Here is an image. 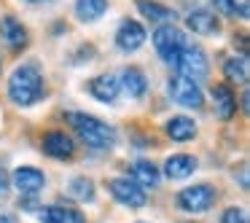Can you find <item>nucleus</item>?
<instances>
[{
    "label": "nucleus",
    "instance_id": "19",
    "mask_svg": "<svg viewBox=\"0 0 250 223\" xmlns=\"http://www.w3.org/2000/svg\"><path fill=\"white\" fill-rule=\"evenodd\" d=\"M164 132H167L175 142H188L196 137V124L188 116H172V119L164 124Z\"/></svg>",
    "mask_w": 250,
    "mask_h": 223
},
{
    "label": "nucleus",
    "instance_id": "14",
    "mask_svg": "<svg viewBox=\"0 0 250 223\" xmlns=\"http://www.w3.org/2000/svg\"><path fill=\"white\" fill-rule=\"evenodd\" d=\"M119 89H121L119 78L110 76V73H103V76H97V78L89 81V92H92V97L100 100V102H108V105L119 97Z\"/></svg>",
    "mask_w": 250,
    "mask_h": 223
},
{
    "label": "nucleus",
    "instance_id": "26",
    "mask_svg": "<svg viewBox=\"0 0 250 223\" xmlns=\"http://www.w3.org/2000/svg\"><path fill=\"white\" fill-rule=\"evenodd\" d=\"M0 223H17L14 215H6V212H0Z\"/></svg>",
    "mask_w": 250,
    "mask_h": 223
},
{
    "label": "nucleus",
    "instance_id": "10",
    "mask_svg": "<svg viewBox=\"0 0 250 223\" xmlns=\"http://www.w3.org/2000/svg\"><path fill=\"white\" fill-rule=\"evenodd\" d=\"M11 183L17 185L19 191H22V196H35L38 191H43L46 175L41 172L38 167H19L17 172H14Z\"/></svg>",
    "mask_w": 250,
    "mask_h": 223
},
{
    "label": "nucleus",
    "instance_id": "17",
    "mask_svg": "<svg viewBox=\"0 0 250 223\" xmlns=\"http://www.w3.org/2000/svg\"><path fill=\"white\" fill-rule=\"evenodd\" d=\"M194 169H196V159L188 156V153H175V156H169L167 162H164V175H167L169 180H183V178H188Z\"/></svg>",
    "mask_w": 250,
    "mask_h": 223
},
{
    "label": "nucleus",
    "instance_id": "23",
    "mask_svg": "<svg viewBox=\"0 0 250 223\" xmlns=\"http://www.w3.org/2000/svg\"><path fill=\"white\" fill-rule=\"evenodd\" d=\"M67 194L78 202H94V183L89 178H73L70 185H67Z\"/></svg>",
    "mask_w": 250,
    "mask_h": 223
},
{
    "label": "nucleus",
    "instance_id": "25",
    "mask_svg": "<svg viewBox=\"0 0 250 223\" xmlns=\"http://www.w3.org/2000/svg\"><path fill=\"white\" fill-rule=\"evenodd\" d=\"M8 183H11V180H8V175L3 172V167H0V194H6L8 191Z\"/></svg>",
    "mask_w": 250,
    "mask_h": 223
},
{
    "label": "nucleus",
    "instance_id": "6",
    "mask_svg": "<svg viewBox=\"0 0 250 223\" xmlns=\"http://www.w3.org/2000/svg\"><path fill=\"white\" fill-rule=\"evenodd\" d=\"M186 43H188V41H186L183 30H178L175 24H162V27L153 33V46H156L159 57H162L167 65L172 62V57L178 54Z\"/></svg>",
    "mask_w": 250,
    "mask_h": 223
},
{
    "label": "nucleus",
    "instance_id": "16",
    "mask_svg": "<svg viewBox=\"0 0 250 223\" xmlns=\"http://www.w3.org/2000/svg\"><path fill=\"white\" fill-rule=\"evenodd\" d=\"M41 223H86L83 215L73 207H62V204H49L38 210Z\"/></svg>",
    "mask_w": 250,
    "mask_h": 223
},
{
    "label": "nucleus",
    "instance_id": "3",
    "mask_svg": "<svg viewBox=\"0 0 250 223\" xmlns=\"http://www.w3.org/2000/svg\"><path fill=\"white\" fill-rule=\"evenodd\" d=\"M169 65L178 70V76L191 78V81H196V83H199L202 78L210 73V60H207L205 49H202V46H196V43H186L183 49L172 57V62H169Z\"/></svg>",
    "mask_w": 250,
    "mask_h": 223
},
{
    "label": "nucleus",
    "instance_id": "27",
    "mask_svg": "<svg viewBox=\"0 0 250 223\" xmlns=\"http://www.w3.org/2000/svg\"><path fill=\"white\" fill-rule=\"evenodd\" d=\"M27 3H49V0H27Z\"/></svg>",
    "mask_w": 250,
    "mask_h": 223
},
{
    "label": "nucleus",
    "instance_id": "18",
    "mask_svg": "<svg viewBox=\"0 0 250 223\" xmlns=\"http://www.w3.org/2000/svg\"><path fill=\"white\" fill-rule=\"evenodd\" d=\"M135 6H137V11H140L146 19H151V22L172 24L175 19H178V14H175L172 8L162 6V3H156V0H135Z\"/></svg>",
    "mask_w": 250,
    "mask_h": 223
},
{
    "label": "nucleus",
    "instance_id": "15",
    "mask_svg": "<svg viewBox=\"0 0 250 223\" xmlns=\"http://www.w3.org/2000/svg\"><path fill=\"white\" fill-rule=\"evenodd\" d=\"M119 86H124V92L129 94L132 100H140L143 94L148 92V78H146V73H143L140 67L129 65V67H124V73H121Z\"/></svg>",
    "mask_w": 250,
    "mask_h": 223
},
{
    "label": "nucleus",
    "instance_id": "12",
    "mask_svg": "<svg viewBox=\"0 0 250 223\" xmlns=\"http://www.w3.org/2000/svg\"><path fill=\"white\" fill-rule=\"evenodd\" d=\"M210 94H212L215 116L221 121H229L234 113H237V97H234V92L229 89V83H215V86L210 89Z\"/></svg>",
    "mask_w": 250,
    "mask_h": 223
},
{
    "label": "nucleus",
    "instance_id": "1",
    "mask_svg": "<svg viewBox=\"0 0 250 223\" xmlns=\"http://www.w3.org/2000/svg\"><path fill=\"white\" fill-rule=\"evenodd\" d=\"M65 124L73 126V132H76L89 148H94V151H110V148L116 145V140H119V135H116L113 126L105 124V121L97 119V116L78 113V110H67Z\"/></svg>",
    "mask_w": 250,
    "mask_h": 223
},
{
    "label": "nucleus",
    "instance_id": "9",
    "mask_svg": "<svg viewBox=\"0 0 250 223\" xmlns=\"http://www.w3.org/2000/svg\"><path fill=\"white\" fill-rule=\"evenodd\" d=\"M41 148H43V153L51 159H70L73 153H76V140L62 129H51L43 135Z\"/></svg>",
    "mask_w": 250,
    "mask_h": 223
},
{
    "label": "nucleus",
    "instance_id": "2",
    "mask_svg": "<svg viewBox=\"0 0 250 223\" xmlns=\"http://www.w3.org/2000/svg\"><path fill=\"white\" fill-rule=\"evenodd\" d=\"M43 94H46L43 73H41V67L33 65V62L19 65L17 70L8 76V97H11V102L19 105V108L35 105Z\"/></svg>",
    "mask_w": 250,
    "mask_h": 223
},
{
    "label": "nucleus",
    "instance_id": "24",
    "mask_svg": "<svg viewBox=\"0 0 250 223\" xmlns=\"http://www.w3.org/2000/svg\"><path fill=\"white\" fill-rule=\"evenodd\" d=\"M221 223H248V215H245V210H239V207H229V210L223 212Z\"/></svg>",
    "mask_w": 250,
    "mask_h": 223
},
{
    "label": "nucleus",
    "instance_id": "13",
    "mask_svg": "<svg viewBox=\"0 0 250 223\" xmlns=\"http://www.w3.org/2000/svg\"><path fill=\"white\" fill-rule=\"evenodd\" d=\"M186 24H188V30L196 35H215L218 30H221L218 17L212 11H207V8H194V11H188Z\"/></svg>",
    "mask_w": 250,
    "mask_h": 223
},
{
    "label": "nucleus",
    "instance_id": "21",
    "mask_svg": "<svg viewBox=\"0 0 250 223\" xmlns=\"http://www.w3.org/2000/svg\"><path fill=\"white\" fill-rule=\"evenodd\" d=\"M108 11V0H76V17L81 22H97Z\"/></svg>",
    "mask_w": 250,
    "mask_h": 223
},
{
    "label": "nucleus",
    "instance_id": "28",
    "mask_svg": "<svg viewBox=\"0 0 250 223\" xmlns=\"http://www.w3.org/2000/svg\"><path fill=\"white\" fill-rule=\"evenodd\" d=\"M0 70H3V60H0Z\"/></svg>",
    "mask_w": 250,
    "mask_h": 223
},
{
    "label": "nucleus",
    "instance_id": "8",
    "mask_svg": "<svg viewBox=\"0 0 250 223\" xmlns=\"http://www.w3.org/2000/svg\"><path fill=\"white\" fill-rule=\"evenodd\" d=\"M146 41H148L146 27H143L140 22H135V19H124V22L119 24V30H116V46H119L121 51H126V54L143 49Z\"/></svg>",
    "mask_w": 250,
    "mask_h": 223
},
{
    "label": "nucleus",
    "instance_id": "20",
    "mask_svg": "<svg viewBox=\"0 0 250 223\" xmlns=\"http://www.w3.org/2000/svg\"><path fill=\"white\" fill-rule=\"evenodd\" d=\"M132 180H135L140 188H153V185H159V169H156V164L153 162H146V159H140V162H135L132 164Z\"/></svg>",
    "mask_w": 250,
    "mask_h": 223
},
{
    "label": "nucleus",
    "instance_id": "22",
    "mask_svg": "<svg viewBox=\"0 0 250 223\" xmlns=\"http://www.w3.org/2000/svg\"><path fill=\"white\" fill-rule=\"evenodd\" d=\"M223 73H226L229 81H237V83H248V57L239 54V57H231V60H226V65H223Z\"/></svg>",
    "mask_w": 250,
    "mask_h": 223
},
{
    "label": "nucleus",
    "instance_id": "5",
    "mask_svg": "<svg viewBox=\"0 0 250 223\" xmlns=\"http://www.w3.org/2000/svg\"><path fill=\"white\" fill-rule=\"evenodd\" d=\"M215 204V188L207 183H196L188 185L178 194V207L183 212H205Z\"/></svg>",
    "mask_w": 250,
    "mask_h": 223
},
{
    "label": "nucleus",
    "instance_id": "4",
    "mask_svg": "<svg viewBox=\"0 0 250 223\" xmlns=\"http://www.w3.org/2000/svg\"><path fill=\"white\" fill-rule=\"evenodd\" d=\"M167 92L172 97L175 105L180 108H188V110H196L205 105V94H202V86L191 78H183V76H172L167 81Z\"/></svg>",
    "mask_w": 250,
    "mask_h": 223
},
{
    "label": "nucleus",
    "instance_id": "7",
    "mask_svg": "<svg viewBox=\"0 0 250 223\" xmlns=\"http://www.w3.org/2000/svg\"><path fill=\"white\" fill-rule=\"evenodd\" d=\"M108 191H110V196H113L119 204H124V207H143L148 202L146 188H140L132 178H113V180H108Z\"/></svg>",
    "mask_w": 250,
    "mask_h": 223
},
{
    "label": "nucleus",
    "instance_id": "11",
    "mask_svg": "<svg viewBox=\"0 0 250 223\" xmlns=\"http://www.w3.org/2000/svg\"><path fill=\"white\" fill-rule=\"evenodd\" d=\"M0 35H3V41L8 43V49H14V51L27 49V43H30L27 27H24L17 17H3L0 19Z\"/></svg>",
    "mask_w": 250,
    "mask_h": 223
}]
</instances>
